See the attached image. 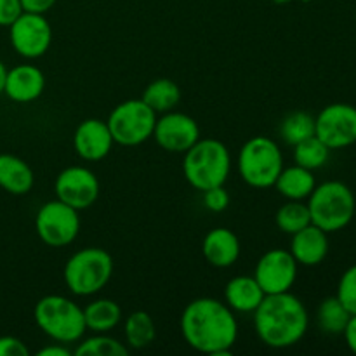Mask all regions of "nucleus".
Instances as JSON below:
<instances>
[{"mask_svg":"<svg viewBox=\"0 0 356 356\" xmlns=\"http://www.w3.org/2000/svg\"><path fill=\"white\" fill-rule=\"evenodd\" d=\"M56 2L58 0H21V7H23L24 13L45 14L49 9H52Z\"/></svg>","mask_w":356,"mask_h":356,"instance_id":"34","label":"nucleus"},{"mask_svg":"<svg viewBox=\"0 0 356 356\" xmlns=\"http://www.w3.org/2000/svg\"><path fill=\"white\" fill-rule=\"evenodd\" d=\"M37 235L45 245L59 247L70 245L76 238L80 229L79 211L61 200H52L42 205L35 218Z\"/></svg>","mask_w":356,"mask_h":356,"instance_id":"9","label":"nucleus"},{"mask_svg":"<svg viewBox=\"0 0 356 356\" xmlns=\"http://www.w3.org/2000/svg\"><path fill=\"white\" fill-rule=\"evenodd\" d=\"M86 329L96 334H106L113 330L122 320V309L111 299H97L83 308Z\"/></svg>","mask_w":356,"mask_h":356,"instance_id":"22","label":"nucleus"},{"mask_svg":"<svg viewBox=\"0 0 356 356\" xmlns=\"http://www.w3.org/2000/svg\"><path fill=\"white\" fill-rule=\"evenodd\" d=\"M298 261L291 250H268L256 264L254 278L264 294H282L289 292L298 278Z\"/></svg>","mask_w":356,"mask_h":356,"instance_id":"12","label":"nucleus"},{"mask_svg":"<svg viewBox=\"0 0 356 356\" xmlns=\"http://www.w3.org/2000/svg\"><path fill=\"white\" fill-rule=\"evenodd\" d=\"M181 332L184 341L200 353L228 355L238 337L233 309L218 299L200 298L191 301L181 315Z\"/></svg>","mask_w":356,"mask_h":356,"instance_id":"1","label":"nucleus"},{"mask_svg":"<svg viewBox=\"0 0 356 356\" xmlns=\"http://www.w3.org/2000/svg\"><path fill=\"white\" fill-rule=\"evenodd\" d=\"M355 219H356V207H355Z\"/></svg>","mask_w":356,"mask_h":356,"instance_id":"39","label":"nucleus"},{"mask_svg":"<svg viewBox=\"0 0 356 356\" xmlns=\"http://www.w3.org/2000/svg\"><path fill=\"white\" fill-rule=\"evenodd\" d=\"M263 289L254 277H235L225 289L226 305L238 313H254L264 299Z\"/></svg>","mask_w":356,"mask_h":356,"instance_id":"19","label":"nucleus"},{"mask_svg":"<svg viewBox=\"0 0 356 356\" xmlns=\"http://www.w3.org/2000/svg\"><path fill=\"white\" fill-rule=\"evenodd\" d=\"M45 76L33 65H17L7 70L3 94L16 103H31L44 92Z\"/></svg>","mask_w":356,"mask_h":356,"instance_id":"16","label":"nucleus"},{"mask_svg":"<svg viewBox=\"0 0 356 356\" xmlns=\"http://www.w3.org/2000/svg\"><path fill=\"white\" fill-rule=\"evenodd\" d=\"M202 252L212 266L228 268L238 261L240 242L232 229L214 228L205 235Z\"/></svg>","mask_w":356,"mask_h":356,"instance_id":"18","label":"nucleus"},{"mask_svg":"<svg viewBox=\"0 0 356 356\" xmlns=\"http://www.w3.org/2000/svg\"><path fill=\"white\" fill-rule=\"evenodd\" d=\"M10 45L19 56L35 59L49 51L52 42V28L44 14L21 13L9 26Z\"/></svg>","mask_w":356,"mask_h":356,"instance_id":"11","label":"nucleus"},{"mask_svg":"<svg viewBox=\"0 0 356 356\" xmlns=\"http://www.w3.org/2000/svg\"><path fill=\"white\" fill-rule=\"evenodd\" d=\"M271 2H275V3H280V6H284V3H289V2H292V0H271Z\"/></svg>","mask_w":356,"mask_h":356,"instance_id":"38","label":"nucleus"},{"mask_svg":"<svg viewBox=\"0 0 356 356\" xmlns=\"http://www.w3.org/2000/svg\"><path fill=\"white\" fill-rule=\"evenodd\" d=\"M302 2H309V0H302Z\"/></svg>","mask_w":356,"mask_h":356,"instance_id":"40","label":"nucleus"},{"mask_svg":"<svg viewBox=\"0 0 356 356\" xmlns=\"http://www.w3.org/2000/svg\"><path fill=\"white\" fill-rule=\"evenodd\" d=\"M202 193H204V204L209 211L222 212L229 205V195L222 186H214Z\"/></svg>","mask_w":356,"mask_h":356,"instance_id":"31","label":"nucleus"},{"mask_svg":"<svg viewBox=\"0 0 356 356\" xmlns=\"http://www.w3.org/2000/svg\"><path fill=\"white\" fill-rule=\"evenodd\" d=\"M113 143L108 124L97 118L83 120L73 134V148L76 155L89 162L103 160L111 152Z\"/></svg>","mask_w":356,"mask_h":356,"instance_id":"15","label":"nucleus"},{"mask_svg":"<svg viewBox=\"0 0 356 356\" xmlns=\"http://www.w3.org/2000/svg\"><path fill=\"white\" fill-rule=\"evenodd\" d=\"M72 351L66 348V344L58 343V344H51V346H45L38 351V356H70Z\"/></svg>","mask_w":356,"mask_h":356,"instance_id":"36","label":"nucleus"},{"mask_svg":"<svg viewBox=\"0 0 356 356\" xmlns=\"http://www.w3.org/2000/svg\"><path fill=\"white\" fill-rule=\"evenodd\" d=\"M344 339H346L348 348L356 355V315H351L350 322H348L346 329L343 332Z\"/></svg>","mask_w":356,"mask_h":356,"instance_id":"35","label":"nucleus"},{"mask_svg":"<svg viewBox=\"0 0 356 356\" xmlns=\"http://www.w3.org/2000/svg\"><path fill=\"white\" fill-rule=\"evenodd\" d=\"M309 316L299 298L289 292L266 294L254 312V329L266 346L275 350L294 346L305 337Z\"/></svg>","mask_w":356,"mask_h":356,"instance_id":"2","label":"nucleus"},{"mask_svg":"<svg viewBox=\"0 0 356 356\" xmlns=\"http://www.w3.org/2000/svg\"><path fill=\"white\" fill-rule=\"evenodd\" d=\"M125 339L134 350L149 346L155 339V323L146 312H134L125 320Z\"/></svg>","mask_w":356,"mask_h":356,"instance_id":"25","label":"nucleus"},{"mask_svg":"<svg viewBox=\"0 0 356 356\" xmlns=\"http://www.w3.org/2000/svg\"><path fill=\"white\" fill-rule=\"evenodd\" d=\"M330 152L332 149L325 143L320 141L316 136H312L294 146V162L309 170L320 169L329 162Z\"/></svg>","mask_w":356,"mask_h":356,"instance_id":"27","label":"nucleus"},{"mask_svg":"<svg viewBox=\"0 0 356 356\" xmlns=\"http://www.w3.org/2000/svg\"><path fill=\"white\" fill-rule=\"evenodd\" d=\"M232 156L225 143L218 139H198L183 160V174L198 191L222 186L229 176Z\"/></svg>","mask_w":356,"mask_h":356,"instance_id":"3","label":"nucleus"},{"mask_svg":"<svg viewBox=\"0 0 356 356\" xmlns=\"http://www.w3.org/2000/svg\"><path fill=\"white\" fill-rule=\"evenodd\" d=\"M273 186L287 200H305L315 190L316 179L313 176V170L305 169V167L296 163L287 169H282Z\"/></svg>","mask_w":356,"mask_h":356,"instance_id":"21","label":"nucleus"},{"mask_svg":"<svg viewBox=\"0 0 356 356\" xmlns=\"http://www.w3.org/2000/svg\"><path fill=\"white\" fill-rule=\"evenodd\" d=\"M113 275V259L110 254L97 247L79 250L65 266V282L75 296H92L106 287Z\"/></svg>","mask_w":356,"mask_h":356,"instance_id":"7","label":"nucleus"},{"mask_svg":"<svg viewBox=\"0 0 356 356\" xmlns=\"http://www.w3.org/2000/svg\"><path fill=\"white\" fill-rule=\"evenodd\" d=\"M21 13V0H0V26L9 28Z\"/></svg>","mask_w":356,"mask_h":356,"instance_id":"32","label":"nucleus"},{"mask_svg":"<svg viewBox=\"0 0 356 356\" xmlns=\"http://www.w3.org/2000/svg\"><path fill=\"white\" fill-rule=\"evenodd\" d=\"M280 136L292 146L312 138L315 136V117L306 111H292L282 120Z\"/></svg>","mask_w":356,"mask_h":356,"instance_id":"28","label":"nucleus"},{"mask_svg":"<svg viewBox=\"0 0 356 356\" xmlns=\"http://www.w3.org/2000/svg\"><path fill=\"white\" fill-rule=\"evenodd\" d=\"M355 207L353 191L341 181L316 184L308 197L312 222L325 233H336L346 228L355 219Z\"/></svg>","mask_w":356,"mask_h":356,"instance_id":"4","label":"nucleus"},{"mask_svg":"<svg viewBox=\"0 0 356 356\" xmlns=\"http://www.w3.org/2000/svg\"><path fill=\"white\" fill-rule=\"evenodd\" d=\"M106 124L115 143L122 146H138L153 136L156 111L143 99H129L111 110Z\"/></svg>","mask_w":356,"mask_h":356,"instance_id":"8","label":"nucleus"},{"mask_svg":"<svg viewBox=\"0 0 356 356\" xmlns=\"http://www.w3.org/2000/svg\"><path fill=\"white\" fill-rule=\"evenodd\" d=\"M75 355L79 356H127L129 350L117 339L104 334L89 337L83 343L79 344L75 350Z\"/></svg>","mask_w":356,"mask_h":356,"instance_id":"29","label":"nucleus"},{"mask_svg":"<svg viewBox=\"0 0 356 356\" xmlns=\"http://www.w3.org/2000/svg\"><path fill=\"white\" fill-rule=\"evenodd\" d=\"M33 170L19 156L0 155V188L10 195H26L33 188Z\"/></svg>","mask_w":356,"mask_h":356,"instance_id":"20","label":"nucleus"},{"mask_svg":"<svg viewBox=\"0 0 356 356\" xmlns=\"http://www.w3.org/2000/svg\"><path fill=\"white\" fill-rule=\"evenodd\" d=\"M278 229L285 235H294L299 229L312 225V216H309L308 204H302V200H289L287 204L278 209L275 216Z\"/></svg>","mask_w":356,"mask_h":356,"instance_id":"26","label":"nucleus"},{"mask_svg":"<svg viewBox=\"0 0 356 356\" xmlns=\"http://www.w3.org/2000/svg\"><path fill=\"white\" fill-rule=\"evenodd\" d=\"M315 136L330 149H343L356 143V106L334 103L315 118Z\"/></svg>","mask_w":356,"mask_h":356,"instance_id":"10","label":"nucleus"},{"mask_svg":"<svg viewBox=\"0 0 356 356\" xmlns=\"http://www.w3.org/2000/svg\"><path fill=\"white\" fill-rule=\"evenodd\" d=\"M351 318V313L344 308L343 302L334 296V298H327L320 302L318 312H316V322L318 327L325 334H343L346 329L348 322Z\"/></svg>","mask_w":356,"mask_h":356,"instance_id":"24","label":"nucleus"},{"mask_svg":"<svg viewBox=\"0 0 356 356\" xmlns=\"http://www.w3.org/2000/svg\"><path fill=\"white\" fill-rule=\"evenodd\" d=\"M284 169V155L277 143L266 136H256L238 153V174L249 186L271 188Z\"/></svg>","mask_w":356,"mask_h":356,"instance_id":"6","label":"nucleus"},{"mask_svg":"<svg viewBox=\"0 0 356 356\" xmlns=\"http://www.w3.org/2000/svg\"><path fill=\"white\" fill-rule=\"evenodd\" d=\"M141 99L156 113H165L179 103L181 90L174 80L156 79L146 87Z\"/></svg>","mask_w":356,"mask_h":356,"instance_id":"23","label":"nucleus"},{"mask_svg":"<svg viewBox=\"0 0 356 356\" xmlns=\"http://www.w3.org/2000/svg\"><path fill=\"white\" fill-rule=\"evenodd\" d=\"M153 138L165 152L186 153L200 139V127L190 115L170 110L156 117Z\"/></svg>","mask_w":356,"mask_h":356,"instance_id":"14","label":"nucleus"},{"mask_svg":"<svg viewBox=\"0 0 356 356\" xmlns=\"http://www.w3.org/2000/svg\"><path fill=\"white\" fill-rule=\"evenodd\" d=\"M35 322L58 343H76L86 332L83 309L63 296H45L35 306Z\"/></svg>","mask_w":356,"mask_h":356,"instance_id":"5","label":"nucleus"},{"mask_svg":"<svg viewBox=\"0 0 356 356\" xmlns=\"http://www.w3.org/2000/svg\"><path fill=\"white\" fill-rule=\"evenodd\" d=\"M336 298L344 305V308L356 315V264L348 268L341 277L339 285H337Z\"/></svg>","mask_w":356,"mask_h":356,"instance_id":"30","label":"nucleus"},{"mask_svg":"<svg viewBox=\"0 0 356 356\" xmlns=\"http://www.w3.org/2000/svg\"><path fill=\"white\" fill-rule=\"evenodd\" d=\"M291 254L302 266H316L323 263L329 254V233L312 222L292 235Z\"/></svg>","mask_w":356,"mask_h":356,"instance_id":"17","label":"nucleus"},{"mask_svg":"<svg viewBox=\"0 0 356 356\" xmlns=\"http://www.w3.org/2000/svg\"><path fill=\"white\" fill-rule=\"evenodd\" d=\"M56 197L63 204L83 211L89 209L99 197V181L87 167H66L56 177Z\"/></svg>","mask_w":356,"mask_h":356,"instance_id":"13","label":"nucleus"},{"mask_svg":"<svg viewBox=\"0 0 356 356\" xmlns=\"http://www.w3.org/2000/svg\"><path fill=\"white\" fill-rule=\"evenodd\" d=\"M6 76H7V68L2 61H0V94L3 92V86H6Z\"/></svg>","mask_w":356,"mask_h":356,"instance_id":"37","label":"nucleus"},{"mask_svg":"<svg viewBox=\"0 0 356 356\" xmlns=\"http://www.w3.org/2000/svg\"><path fill=\"white\" fill-rule=\"evenodd\" d=\"M30 351L23 341L13 336L0 337V356H28Z\"/></svg>","mask_w":356,"mask_h":356,"instance_id":"33","label":"nucleus"}]
</instances>
